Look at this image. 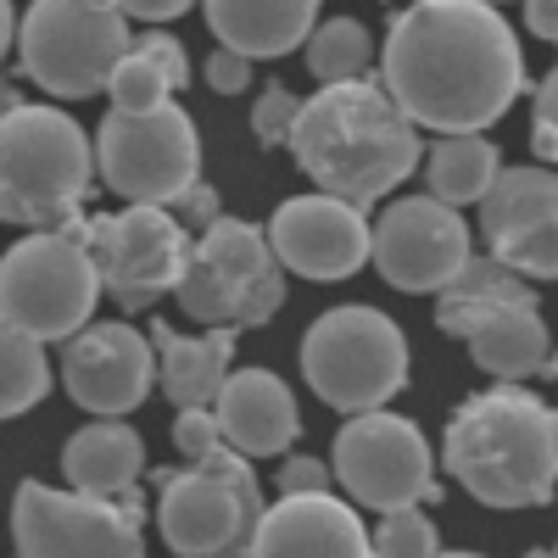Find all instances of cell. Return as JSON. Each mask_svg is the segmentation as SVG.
<instances>
[{
    "label": "cell",
    "instance_id": "6da1fadb",
    "mask_svg": "<svg viewBox=\"0 0 558 558\" xmlns=\"http://www.w3.org/2000/svg\"><path fill=\"white\" fill-rule=\"evenodd\" d=\"M380 84L402 118L436 140L486 134L525 96V51L514 23L486 0H418L386 28Z\"/></svg>",
    "mask_w": 558,
    "mask_h": 558
},
{
    "label": "cell",
    "instance_id": "7a4b0ae2",
    "mask_svg": "<svg viewBox=\"0 0 558 558\" xmlns=\"http://www.w3.org/2000/svg\"><path fill=\"white\" fill-rule=\"evenodd\" d=\"M291 157L318 196L368 213L413 179V168L425 162V140L386 96V84L368 73L352 84L313 89L291 129Z\"/></svg>",
    "mask_w": 558,
    "mask_h": 558
},
{
    "label": "cell",
    "instance_id": "3957f363",
    "mask_svg": "<svg viewBox=\"0 0 558 558\" xmlns=\"http://www.w3.org/2000/svg\"><path fill=\"white\" fill-rule=\"evenodd\" d=\"M441 463L486 508H542L558 492L553 408L525 386L463 397L447 418Z\"/></svg>",
    "mask_w": 558,
    "mask_h": 558
},
{
    "label": "cell",
    "instance_id": "277c9868",
    "mask_svg": "<svg viewBox=\"0 0 558 558\" xmlns=\"http://www.w3.org/2000/svg\"><path fill=\"white\" fill-rule=\"evenodd\" d=\"M96 184V140L57 107H17L0 123V223L68 229Z\"/></svg>",
    "mask_w": 558,
    "mask_h": 558
},
{
    "label": "cell",
    "instance_id": "5b68a950",
    "mask_svg": "<svg viewBox=\"0 0 558 558\" xmlns=\"http://www.w3.org/2000/svg\"><path fill=\"white\" fill-rule=\"evenodd\" d=\"M408 336L402 324L380 307H330L307 324L302 336V375L324 408H336L347 418L380 413L402 386H408Z\"/></svg>",
    "mask_w": 558,
    "mask_h": 558
},
{
    "label": "cell",
    "instance_id": "8992f818",
    "mask_svg": "<svg viewBox=\"0 0 558 558\" xmlns=\"http://www.w3.org/2000/svg\"><path fill=\"white\" fill-rule=\"evenodd\" d=\"M263 514V481L235 447H213L184 470H157V525L173 558L241 553L252 547Z\"/></svg>",
    "mask_w": 558,
    "mask_h": 558
},
{
    "label": "cell",
    "instance_id": "52a82bcc",
    "mask_svg": "<svg viewBox=\"0 0 558 558\" xmlns=\"http://www.w3.org/2000/svg\"><path fill=\"white\" fill-rule=\"evenodd\" d=\"M173 302L207 330H257V324H268L286 307V268L268 252L263 223L218 218L207 235H196Z\"/></svg>",
    "mask_w": 558,
    "mask_h": 558
},
{
    "label": "cell",
    "instance_id": "ba28073f",
    "mask_svg": "<svg viewBox=\"0 0 558 558\" xmlns=\"http://www.w3.org/2000/svg\"><path fill=\"white\" fill-rule=\"evenodd\" d=\"M101 274L73 229H39L0 257V318L17 324L39 347H68L96 324Z\"/></svg>",
    "mask_w": 558,
    "mask_h": 558
},
{
    "label": "cell",
    "instance_id": "9c48e42d",
    "mask_svg": "<svg viewBox=\"0 0 558 558\" xmlns=\"http://www.w3.org/2000/svg\"><path fill=\"white\" fill-rule=\"evenodd\" d=\"M134 51V28L118 7L89 0H34L17 23V68L57 101H89L112 84L118 62Z\"/></svg>",
    "mask_w": 558,
    "mask_h": 558
},
{
    "label": "cell",
    "instance_id": "30bf717a",
    "mask_svg": "<svg viewBox=\"0 0 558 558\" xmlns=\"http://www.w3.org/2000/svg\"><path fill=\"white\" fill-rule=\"evenodd\" d=\"M96 173L129 207H173L202 184V134L179 101L157 112H107L96 134Z\"/></svg>",
    "mask_w": 558,
    "mask_h": 558
},
{
    "label": "cell",
    "instance_id": "8fae6325",
    "mask_svg": "<svg viewBox=\"0 0 558 558\" xmlns=\"http://www.w3.org/2000/svg\"><path fill=\"white\" fill-rule=\"evenodd\" d=\"M17 558H146V497H84L23 481L12 502Z\"/></svg>",
    "mask_w": 558,
    "mask_h": 558
},
{
    "label": "cell",
    "instance_id": "7c38bea8",
    "mask_svg": "<svg viewBox=\"0 0 558 558\" xmlns=\"http://www.w3.org/2000/svg\"><path fill=\"white\" fill-rule=\"evenodd\" d=\"M330 475L352 508H375V514H402V508H425L441 497L425 430L391 408L357 413L336 430Z\"/></svg>",
    "mask_w": 558,
    "mask_h": 558
},
{
    "label": "cell",
    "instance_id": "4fadbf2b",
    "mask_svg": "<svg viewBox=\"0 0 558 558\" xmlns=\"http://www.w3.org/2000/svg\"><path fill=\"white\" fill-rule=\"evenodd\" d=\"M68 229L96 257L101 291L129 313L173 296L184 263H191V235H184V223L168 207H123L101 218L78 213Z\"/></svg>",
    "mask_w": 558,
    "mask_h": 558
},
{
    "label": "cell",
    "instance_id": "5bb4252c",
    "mask_svg": "<svg viewBox=\"0 0 558 558\" xmlns=\"http://www.w3.org/2000/svg\"><path fill=\"white\" fill-rule=\"evenodd\" d=\"M470 257H475L470 223L436 196H397L368 229V263L391 291L408 296H441Z\"/></svg>",
    "mask_w": 558,
    "mask_h": 558
},
{
    "label": "cell",
    "instance_id": "9a60e30c",
    "mask_svg": "<svg viewBox=\"0 0 558 558\" xmlns=\"http://www.w3.org/2000/svg\"><path fill=\"white\" fill-rule=\"evenodd\" d=\"M486 257L514 268L520 279H558V173L542 162L497 173L492 196L481 202Z\"/></svg>",
    "mask_w": 558,
    "mask_h": 558
},
{
    "label": "cell",
    "instance_id": "2e32d148",
    "mask_svg": "<svg viewBox=\"0 0 558 558\" xmlns=\"http://www.w3.org/2000/svg\"><path fill=\"white\" fill-rule=\"evenodd\" d=\"M268 252L279 257L286 274L318 279V286H336L352 279L368 263V213L336 202V196H286L274 207V218L263 223Z\"/></svg>",
    "mask_w": 558,
    "mask_h": 558
},
{
    "label": "cell",
    "instance_id": "e0dca14e",
    "mask_svg": "<svg viewBox=\"0 0 558 558\" xmlns=\"http://www.w3.org/2000/svg\"><path fill=\"white\" fill-rule=\"evenodd\" d=\"M62 386L68 397L96 413V418H123L157 386V352L146 347V336L123 318L89 324L62 347Z\"/></svg>",
    "mask_w": 558,
    "mask_h": 558
},
{
    "label": "cell",
    "instance_id": "ac0fdd59",
    "mask_svg": "<svg viewBox=\"0 0 558 558\" xmlns=\"http://www.w3.org/2000/svg\"><path fill=\"white\" fill-rule=\"evenodd\" d=\"M252 558H375L368 525L336 492L318 497H279L252 536Z\"/></svg>",
    "mask_w": 558,
    "mask_h": 558
},
{
    "label": "cell",
    "instance_id": "d6986e66",
    "mask_svg": "<svg viewBox=\"0 0 558 558\" xmlns=\"http://www.w3.org/2000/svg\"><path fill=\"white\" fill-rule=\"evenodd\" d=\"M213 418H218L223 441L246 463L291 452L302 436V408L274 368H229V380L213 402Z\"/></svg>",
    "mask_w": 558,
    "mask_h": 558
},
{
    "label": "cell",
    "instance_id": "ffe728a7",
    "mask_svg": "<svg viewBox=\"0 0 558 558\" xmlns=\"http://www.w3.org/2000/svg\"><path fill=\"white\" fill-rule=\"evenodd\" d=\"M151 352H157V386L173 402V413H202L218 402L235 357V330H207V336H179L173 324L151 318Z\"/></svg>",
    "mask_w": 558,
    "mask_h": 558
},
{
    "label": "cell",
    "instance_id": "44dd1931",
    "mask_svg": "<svg viewBox=\"0 0 558 558\" xmlns=\"http://www.w3.org/2000/svg\"><path fill=\"white\" fill-rule=\"evenodd\" d=\"M207 28L218 34L223 51H235L246 62L291 57L318 28V7L313 0H213Z\"/></svg>",
    "mask_w": 558,
    "mask_h": 558
},
{
    "label": "cell",
    "instance_id": "7402d4cb",
    "mask_svg": "<svg viewBox=\"0 0 558 558\" xmlns=\"http://www.w3.org/2000/svg\"><path fill=\"white\" fill-rule=\"evenodd\" d=\"M140 470H146V441L123 418H89L62 447V481L84 497H123L134 492Z\"/></svg>",
    "mask_w": 558,
    "mask_h": 558
},
{
    "label": "cell",
    "instance_id": "603a6c76",
    "mask_svg": "<svg viewBox=\"0 0 558 558\" xmlns=\"http://www.w3.org/2000/svg\"><path fill=\"white\" fill-rule=\"evenodd\" d=\"M463 347H470L481 375H492L497 386H525L531 375H547V357H553L542 307H502V313L481 318L463 336Z\"/></svg>",
    "mask_w": 558,
    "mask_h": 558
},
{
    "label": "cell",
    "instance_id": "cb8c5ba5",
    "mask_svg": "<svg viewBox=\"0 0 558 558\" xmlns=\"http://www.w3.org/2000/svg\"><path fill=\"white\" fill-rule=\"evenodd\" d=\"M502 307H536V286H531V279H520L514 268H502L497 257H481L475 252L470 263H463V274L436 296V330L463 341L481 318H492Z\"/></svg>",
    "mask_w": 558,
    "mask_h": 558
},
{
    "label": "cell",
    "instance_id": "d4e9b609",
    "mask_svg": "<svg viewBox=\"0 0 558 558\" xmlns=\"http://www.w3.org/2000/svg\"><path fill=\"white\" fill-rule=\"evenodd\" d=\"M502 173V151L492 146L486 134H452V140H436L425 151V184L441 207H481L492 196V184Z\"/></svg>",
    "mask_w": 558,
    "mask_h": 558
},
{
    "label": "cell",
    "instance_id": "484cf974",
    "mask_svg": "<svg viewBox=\"0 0 558 558\" xmlns=\"http://www.w3.org/2000/svg\"><path fill=\"white\" fill-rule=\"evenodd\" d=\"M45 391H51V357H45V347L0 318V418L39 408Z\"/></svg>",
    "mask_w": 558,
    "mask_h": 558
},
{
    "label": "cell",
    "instance_id": "4316f807",
    "mask_svg": "<svg viewBox=\"0 0 558 558\" xmlns=\"http://www.w3.org/2000/svg\"><path fill=\"white\" fill-rule=\"evenodd\" d=\"M307 73L318 78V89L330 84H352L368 73V62H375V39H368V28L357 17H324L313 34H307Z\"/></svg>",
    "mask_w": 558,
    "mask_h": 558
},
{
    "label": "cell",
    "instance_id": "83f0119b",
    "mask_svg": "<svg viewBox=\"0 0 558 558\" xmlns=\"http://www.w3.org/2000/svg\"><path fill=\"white\" fill-rule=\"evenodd\" d=\"M173 101V84L162 68H151L140 51H129L107 84V112H157Z\"/></svg>",
    "mask_w": 558,
    "mask_h": 558
},
{
    "label": "cell",
    "instance_id": "f1b7e54d",
    "mask_svg": "<svg viewBox=\"0 0 558 558\" xmlns=\"http://www.w3.org/2000/svg\"><path fill=\"white\" fill-rule=\"evenodd\" d=\"M375 558H441V531L430 525L425 508H402V514H380L375 536H368Z\"/></svg>",
    "mask_w": 558,
    "mask_h": 558
},
{
    "label": "cell",
    "instance_id": "f546056e",
    "mask_svg": "<svg viewBox=\"0 0 558 558\" xmlns=\"http://www.w3.org/2000/svg\"><path fill=\"white\" fill-rule=\"evenodd\" d=\"M296 118H302V96L296 89H286V84H268L263 96H257V107H252V134H257V146H291V129H296Z\"/></svg>",
    "mask_w": 558,
    "mask_h": 558
},
{
    "label": "cell",
    "instance_id": "4dcf8cb0",
    "mask_svg": "<svg viewBox=\"0 0 558 558\" xmlns=\"http://www.w3.org/2000/svg\"><path fill=\"white\" fill-rule=\"evenodd\" d=\"M531 151L542 157V168L558 173V62L531 89Z\"/></svg>",
    "mask_w": 558,
    "mask_h": 558
},
{
    "label": "cell",
    "instance_id": "1f68e13d",
    "mask_svg": "<svg viewBox=\"0 0 558 558\" xmlns=\"http://www.w3.org/2000/svg\"><path fill=\"white\" fill-rule=\"evenodd\" d=\"M173 447L184 452V463H196V458H207L213 447H229V441L218 430L213 408H202V413H173Z\"/></svg>",
    "mask_w": 558,
    "mask_h": 558
},
{
    "label": "cell",
    "instance_id": "d6a6232c",
    "mask_svg": "<svg viewBox=\"0 0 558 558\" xmlns=\"http://www.w3.org/2000/svg\"><path fill=\"white\" fill-rule=\"evenodd\" d=\"M330 463L313 458V452H291L286 463H279V497H318L330 492Z\"/></svg>",
    "mask_w": 558,
    "mask_h": 558
},
{
    "label": "cell",
    "instance_id": "836d02e7",
    "mask_svg": "<svg viewBox=\"0 0 558 558\" xmlns=\"http://www.w3.org/2000/svg\"><path fill=\"white\" fill-rule=\"evenodd\" d=\"M134 51L146 57L151 68H162L173 89L191 84V51L179 45V34H134Z\"/></svg>",
    "mask_w": 558,
    "mask_h": 558
},
{
    "label": "cell",
    "instance_id": "e575fe53",
    "mask_svg": "<svg viewBox=\"0 0 558 558\" xmlns=\"http://www.w3.org/2000/svg\"><path fill=\"white\" fill-rule=\"evenodd\" d=\"M202 78L218 89V96H241V89H252V62L246 57H235V51H223V45H218V51L202 62Z\"/></svg>",
    "mask_w": 558,
    "mask_h": 558
},
{
    "label": "cell",
    "instance_id": "d590c367",
    "mask_svg": "<svg viewBox=\"0 0 558 558\" xmlns=\"http://www.w3.org/2000/svg\"><path fill=\"white\" fill-rule=\"evenodd\" d=\"M168 213L184 223V235H191V229H202V235H207V229L223 218V207H218V191H213V184H196V191H191V196H179Z\"/></svg>",
    "mask_w": 558,
    "mask_h": 558
},
{
    "label": "cell",
    "instance_id": "8d00e7d4",
    "mask_svg": "<svg viewBox=\"0 0 558 558\" xmlns=\"http://www.w3.org/2000/svg\"><path fill=\"white\" fill-rule=\"evenodd\" d=\"M123 12V23H173V17H184V0H129V7H118Z\"/></svg>",
    "mask_w": 558,
    "mask_h": 558
},
{
    "label": "cell",
    "instance_id": "74e56055",
    "mask_svg": "<svg viewBox=\"0 0 558 558\" xmlns=\"http://www.w3.org/2000/svg\"><path fill=\"white\" fill-rule=\"evenodd\" d=\"M525 28L542 34L547 45H558V0H531V7H525Z\"/></svg>",
    "mask_w": 558,
    "mask_h": 558
},
{
    "label": "cell",
    "instance_id": "f35d334b",
    "mask_svg": "<svg viewBox=\"0 0 558 558\" xmlns=\"http://www.w3.org/2000/svg\"><path fill=\"white\" fill-rule=\"evenodd\" d=\"M17 23H23V17L7 7V0H0V62H7V51L17 45Z\"/></svg>",
    "mask_w": 558,
    "mask_h": 558
},
{
    "label": "cell",
    "instance_id": "ab89813d",
    "mask_svg": "<svg viewBox=\"0 0 558 558\" xmlns=\"http://www.w3.org/2000/svg\"><path fill=\"white\" fill-rule=\"evenodd\" d=\"M17 107H28V101H23V89H17L12 78H0V123H7Z\"/></svg>",
    "mask_w": 558,
    "mask_h": 558
},
{
    "label": "cell",
    "instance_id": "60d3db41",
    "mask_svg": "<svg viewBox=\"0 0 558 558\" xmlns=\"http://www.w3.org/2000/svg\"><path fill=\"white\" fill-rule=\"evenodd\" d=\"M547 375L558 380V347H553V357H547Z\"/></svg>",
    "mask_w": 558,
    "mask_h": 558
},
{
    "label": "cell",
    "instance_id": "b9f144b4",
    "mask_svg": "<svg viewBox=\"0 0 558 558\" xmlns=\"http://www.w3.org/2000/svg\"><path fill=\"white\" fill-rule=\"evenodd\" d=\"M441 558H486V553H441Z\"/></svg>",
    "mask_w": 558,
    "mask_h": 558
},
{
    "label": "cell",
    "instance_id": "7bdbcfd3",
    "mask_svg": "<svg viewBox=\"0 0 558 558\" xmlns=\"http://www.w3.org/2000/svg\"><path fill=\"white\" fill-rule=\"evenodd\" d=\"M525 558H553V553H547V547H531V553H525Z\"/></svg>",
    "mask_w": 558,
    "mask_h": 558
},
{
    "label": "cell",
    "instance_id": "ee69618b",
    "mask_svg": "<svg viewBox=\"0 0 558 558\" xmlns=\"http://www.w3.org/2000/svg\"><path fill=\"white\" fill-rule=\"evenodd\" d=\"M553 441H558V408H553Z\"/></svg>",
    "mask_w": 558,
    "mask_h": 558
},
{
    "label": "cell",
    "instance_id": "f6af8a7d",
    "mask_svg": "<svg viewBox=\"0 0 558 558\" xmlns=\"http://www.w3.org/2000/svg\"><path fill=\"white\" fill-rule=\"evenodd\" d=\"M553 558H558V547H553Z\"/></svg>",
    "mask_w": 558,
    "mask_h": 558
}]
</instances>
